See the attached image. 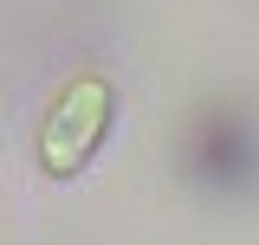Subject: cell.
<instances>
[{
	"instance_id": "cell-1",
	"label": "cell",
	"mask_w": 259,
	"mask_h": 245,
	"mask_svg": "<svg viewBox=\"0 0 259 245\" xmlns=\"http://www.w3.org/2000/svg\"><path fill=\"white\" fill-rule=\"evenodd\" d=\"M117 122V78L104 65H71L59 91L46 97L39 129H32V161L46 181H78L91 168Z\"/></svg>"
},
{
	"instance_id": "cell-2",
	"label": "cell",
	"mask_w": 259,
	"mask_h": 245,
	"mask_svg": "<svg viewBox=\"0 0 259 245\" xmlns=\"http://www.w3.org/2000/svg\"><path fill=\"white\" fill-rule=\"evenodd\" d=\"M194 155H201V174H214V181H246L253 174V136L246 129H194Z\"/></svg>"
}]
</instances>
